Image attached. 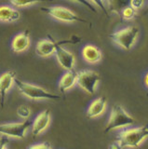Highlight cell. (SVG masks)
I'll list each match as a JSON object with an SVG mask.
<instances>
[{
  "mask_svg": "<svg viewBox=\"0 0 148 149\" xmlns=\"http://www.w3.org/2000/svg\"><path fill=\"white\" fill-rule=\"evenodd\" d=\"M106 107H107V100L104 97L96 98L90 102V104L88 107L87 116L89 118H98L106 111Z\"/></svg>",
  "mask_w": 148,
  "mask_h": 149,
  "instance_id": "cell-12",
  "label": "cell"
},
{
  "mask_svg": "<svg viewBox=\"0 0 148 149\" xmlns=\"http://www.w3.org/2000/svg\"><path fill=\"white\" fill-rule=\"evenodd\" d=\"M82 57L87 63L95 64L100 63L103 59V53L99 48L94 45L88 44L82 49Z\"/></svg>",
  "mask_w": 148,
  "mask_h": 149,
  "instance_id": "cell-13",
  "label": "cell"
},
{
  "mask_svg": "<svg viewBox=\"0 0 148 149\" xmlns=\"http://www.w3.org/2000/svg\"><path fill=\"white\" fill-rule=\"evenodd\" d=\"M15 84L19 90L22 95L26 97L27 99L39 101V100H60L61 96L55 93H51L45 90L44 88L39 87L38 85L27 83L20 80V79H15Z\"/></svg>",
  "mask_w": 148,
  "mask_h": 149,
  "instance_id": "cell-3",
  "label": "cell"
},
{
  "mask_svg": "<svg viewBox=\"0 0 148 149\" xmlns=\"http://www.w3.org/2000/svg\"><path fill=\"white\" fill-rule=\"evenodd\" d=\"M101 77L99 73L93 70H82L77 72L76 85L90 95H93L96 92Z\"/></svg>",
  "mask_w": 148,
  "mask_h": 149,
  "instance_id": "cell-5",
  "label": "cell"
},
{
  "mask_svg": "<svg viewBox=\"0 0 148 149\" xmlns=\"http://www.w3.org/2000/svg\"><path fill=\"white\" fill-rule=\"evenodd\" d=\"M143 3H145V0H131L129 6H131V8H133L135 10H138V9L142 8Z\"/></svg>",
  "mask_w": 148,
  "mask_h": 149,
  "instance_id": "cell-24",
  "label": "cell"
},
{
  "mask_svg": "<svg viewBox=\"0 0 148 149\" xmlns=\"http://www.w3.org/2000/svg\"><path fill=\"white\" fill-rule=\"evenodd\" d=\"M5 149H8V148H7V147H6V148H5Z\"/></svg>",
  "mask_w": 148,
  "mask_h": 149,
  "instance_id": "cell-28",
  "label": "cell"
},
{
  "mask_svg": "<svg viewBox=\"0 0 148 149\" xmlns=\"http://www.w3.org/2000/svg\"><path fill=\"white\" fill-rule=\"evenodd\" d=\"M136 12H137V10H135L133 8H131V6H128L122 9L120 15H121L122 19L125 21H131L135 18Z\"/></svg>",
  "mask_w": 148,
  "mask_h": 149,
  "instance_id": "cell-19",
  "label": "cell"
},
{
  "mask_svg": "<svg viewBox=\"0 0 148 149\" xmlns=\"http://www.w3.org/2000/svg\"><path fill=\"white\" fill-rule=\"evenodd\" d=\"M21 13L16 8H13L7 5L0 6V22H13L20 20Z\"/></svg>",
  "mask_w": 148,
  "mask_h": 149,
  "instance_id": "cell-16",
  "label": "cell"
},
{
  "mask_svg": "<svg viewBox=\"0 0 148 149\" xmlns=\"http://www.w3.org/2000/svg\"><path fill=\"white\" fill-rule=\"evenodd\" d=\"M51 118H50L49 110L46 109L41 112L35 116V118L32 122V134L36 136L42 132H44L50 124Z\"/></svg>",
  "mask_w": 148,
  "mask_h": 149,
  "instance_id": "cell-10",
  "label": "cell"
},
{
  "mask_svg": "<svg viewBox=\"0 0 148 149\" xmlns=\"http://www.w3.org/2000/svg\"><path fill=\"white\" fill-rule=\"evenodd\" d=\"M28 149H52V147L48 143H39L33 144Z\"/></svg>",
  "mask_w": 148,
  "mask_h": 149,
  "instance_id": "cell-23",
  "label": "cell"
},
{
  "mask_svg": "<svg viewBox=\"0 0 148 149\" xmlns=\"http://www.w3.org/2000/svg\"><path fill=\"white\" fill-rule=\"evenodd\" d=\"M131 0H104L106 8L115 13V14H120L122 9L131 5Z\"/></svg>",
  "mask_w": 148,
  "mask_h": 149,
  "instance_id": "cell-17",
  "label": "cell"
},
{
  "mask_svg": "<svg viewBox=\"0 0 148 149\" xmlns=\"http://www.w3.org/2000/svg\"><path fill=\"white\" fill-rule=\"evenodd\" d=\"M143 83H145V85L146 86V88H148V72L145 74V77H143Z\"/></svg>",
  "mask_w": 148,
  "mask_h": 149,
  "instance_id": "cell-27",
  "label": "cell"
},
{
  "mask_svg": "<svg viewBox=\"0 0 148 149\" xmlns=\"http://www.w3.org/2000/svg\"><path fill=\"white\" fill-rule=\"evenodd\" d=\"M89 1L93 5L95 8H99L100 9H101L106 15L108 14L107 8H106L105 3H104V0H89Z\"/></svg>",
  "mask_w": 148,
  "mask_h": 149,
  "instance_id": "cell-22",
  "label": "cell"
},
{
  "mask_svg": "<svg viewBox=\"0 0 148 149\" xmlns=\"http://www.w3.org/2000/svg\"><path fill=\"white\" fill-rule=\"evenodd\" d=\"M17 115L20 116L21 118L28 119L31 116V109L30 107L27 105H20L17 108Z\"/></svg>",
  "mask_w": 148,
  "mask_h": 149,
  "instance_id": "cell-20",
  "label": "cell"
},
{
  "mask_svg": "<svg viewBox=\"0 0 148 149\" xmlns=\"http://www.w3.org/2000/svg\"><path fill=\"white\" fill-rule=\"evenodd\" d=\"M42 11L49 15L51 18L60 22H87L86 20H83L76 13L72 11L71 9L67 8L61 7V6H55L48 8H42Z\"/></svg>",
  "mask_w": 148,
  "mask_h": 149,
  "instance_id": "cell-7",
  "label": "cell"
},
{
  "mask_svg": "<svg viewBox=\"0 0 148 149\" xmlns=\"http://www.w3.org/2000/svg\"><path fill=\"white\" fill-rule=\"evenodd\" d=\"M15 73L13 71L5 72L0 76V104H1V108H4L6 95L12 88L13 84L15 83Z\"/></svg>",
  "mask_w": 148,
  "mask_h": 149,
  "instance_id": "cell-11",
  "label": "cell"
},
{
  "mask_svg": "<svg viewBox=\"0 0 148 149\" xmlns=\"http://www.w3.org/2000/svg\"><path fill=\"white\" fill-rule=\"evenodd\" d=\"M8 144V139L4 137H0V149H5Z\"/></svg>",
  "mask_w": 148,
  "mask_h": 149,
  "instance_id": "cell-26",
  "label": "cell"
},
{
  "mask_svg": "<svg viewBox=\"0 0 148 149\" xmlns=\"http://www.w3.org/2000/svg\"><path fill=\"white\" fill-rule=\"evenodd\" d=\"M148 138V124L136 128L123 129L117 134V142L124 148H137Z\"/></svg>",
  "mask_w": 148,
  "mask_h": 149,
  "instance_id": "cell-1",
  "label": "cell"
},
{
  "mask_svg": "<svg viewBox=\"0 0 148 149\" xmlns=\"http://www.w3.org/2000/svg\"><path fill=\"white\" fill-rule=\"evenodd\" d=\"M68 42L71 41H63V42H55L51 38H45V39H41L39 40L35 46V52L39 57L42 58H47L50 57L55 54V51H56L57 47L60 44L63 43H68Z\"/></svg>",
  "mask_w": 148,
  "mask_h": 149,
  "instance_id": "cell-9",
  "label": "cell"
},
{
  "mask_svg": "<svg viewBox=\"0 0 148 149\" xmlns=\"http://www.w3.org/2000/svg\"><path fill=\"white\" fill-rule=\"evenodd\" d=\"M30 46V38L28 32L19 33L14 36L11 41V49L16 53H21L25 51Z\"/></svg>",
  "mask_w": 148,
  "mask_h": 149,
  "instance_id": "cell-14",
  "label": "cell"
},
{
  "mask_svg": "<svg viewBox=\"0 0 148 149\" xmlns=\"http://www.w3.org/2000/svg\"><path fill=\"white\" fill-rule=\"evenodd\" d=\"M77 81V72L73 71H66L59 81V90L61 92H66L70 91L76 85Z\"/></svg>",
  "mask_w": 148,
  "mask_h": 149,
  "instance_id": "cell-15",
  "label": "cell"
},
{
  "mask_svg": "<svg viewBox=\"0 0 148 149\" xmlns=\"http://www.w3.org/2000/svg\"><path fill=\"white\" fill-rule=\"evenodd\" d=\"M32 122L29 118L22 122L6 123L0 125V134L5 137H11L15 139H24L26 133L32 126Z\"/></svg>",
  "mask_w": 148,
  "mask_h": 149,
  "instance_id": "cell-6",
  "label": "cell"
},
{
  "mask_svg": "<svg viewBox=\"0 0 148 149\" xmlns=\"http://www.w3.org/2000/svg\"><path fill=\"white\" fill-rule=\"evenodd\" d=\"M70 1H73V2H76V3H78V4H81L82 6H84L85 8H87L89 10H90L91 12H94L96 13L97 12V8H95L93 5H92L89 0H70Z\"/></svg>",
  "mask_w": 148,
  "mask_h": 149,
  "instance_id": "cell-21",
  "label": "cell"
},
{
  "mask_svg": "<svg viewBox=\"0 0 148 149\" xmlns=\"http://www.w3.org/2000/svg\"><path fill=\"white\" fill-rule=\"evenodd\" d=\"M49 1H51V0H10L11 5L15 8H25L36 3L49 2Z\"/></svg>",
  "mask_w": 148,
  "mask_h": 149,
  "instance_id": "cell-18",
  "label": "cell"
},
{
  "mask_svg": "<svg viewBox=\"0 0 148 149\" xmlns=\"http://www.w3.org/2000/svg\"><path fill=\"white\" fill-rule=\"evenodd\" d=\"M54 55L56 57L58 63L61 65V67H63L65 71H73L76 64V57L71 51L64 49L60 44L57 47Z\"/></svg>",
  "mask_w": 148,
  "mask_h": 149,
  "instance_id": "cell-8",
  "label": "cell"
},
{
  "mask_svg": "<svg viewBox=\"0 0 148 149\" xmlns=\"http://www.w3.org/2000/svg\"><path fill=\"white\" fill-rule=\"evenodd\" d=\"M108 149H124V147H123V146H122V144L120 143L119 142L115 141V143H111V144H110L109 147H108Z\"/></svg>",
  "mask_w": 148,
  "mask_h": 149,
  "instance_id": "cell-25",
  "label": "cell"
},
{
  "mask_svg": "<svg viewBox=\"0 0 148 149\" xmlns=\"http://www.w3.org/2000/svg\"><path fill=\"white\" fill-rule=\"evenodd\" d=\"M134 124V118L120 104L113 106L107 122L104 127V132H110L117 130H123L131 127Z\"/></svg>",
  "mask_w": 148,
  "mask_h": 149,
  "instance_id": "cell-2",
  "label": "cell"
},
{
  "mask_svg": "<svg viewBox=\"0 0 148 149\" xmlns=\"http://www.w3.org/2000/svg\"><path fill=\"white\" fill-rule=\"evenodd\" d=\"M140 35V30L136 25H129L117 31H115L110 35L113 42L124 50H131Z\"/></svg>",
  "mask_w": 148,
  "mask_h": 149,
  "instance_id": "cell-4",
  "label": "cell"
}]
</instances>
